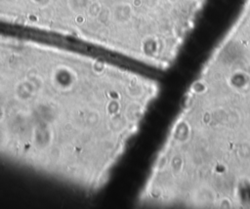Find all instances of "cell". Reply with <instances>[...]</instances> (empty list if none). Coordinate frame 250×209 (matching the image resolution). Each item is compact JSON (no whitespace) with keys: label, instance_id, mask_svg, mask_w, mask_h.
Masks as SVG:
<instances>
[{"label":"cell","instance_id":"1","mask_svg":"<svg viewBox=\"0 0 250 209\" xmlns=\"http://www.w3.org/2000/svg\"><path fill=\"white\" fill-rule=\"evenodd\" d=\"M158 93L123 61L0 35V163L97 194Z\"/></svg>","mask_w":250,"mask_h":209}]
</instances>
